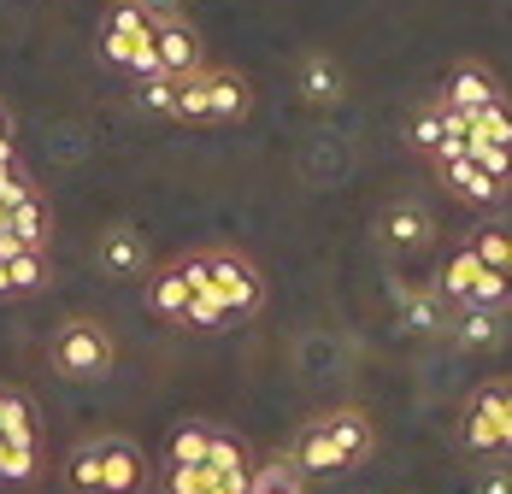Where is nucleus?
Masks as SVG:
<instances>
[{
    "instance_id": "10",
    "label": "nucleus",
    "mask_w": 512,
    "mask_h": 494,
    "mask_svg": "<svg viewBox=\"0 0 512 494\" xmlns=\"http://www.w3.org/2000/svg\"><path fill=\"white\" fill-rule=\"evenodd\" d=\"M101 265L112 277H142L148 271V242L136 230H106L101 236Z\"/></svg>"
},
{
    "instance_id": "3",
    "label": "nucleus",
    "mask_w": 512,
    "mask_h": 494,
    "mask_svg": "<svg viewBox=\"0 0 512 494\" xmlns=\"http://www.w3.org/2000/svg\"><path fill=\"white\" fill-rule=\"evenodd\" d=\"M148 489V459L142 447L101 436V494H142Z\"/></svg>"
},
{
    "instance_id": "38",
    "label": "nucleus",
    "mask_w": 512,
    "mask_h": 494,
    "mask_svg": "<svg viewBox=\"0 0 512 494\" xmlns=\"http://www.w3.org/2000/svg\"><path fill=\"white\" fill-rule=\"evenodd\" d=\"M430 159H436V165H448V159H465V136H442V142L430 148Z\"/></svg>"
},
{
    "instance_id": "11",
    "label": "nucleus",
    "mask_w": 512,
    "mask_h": 494,
    "mask_svg": "<svg viewBox=\"0 0 512 494\" xmlns=\"http://www.w3.org/2000/svg\"><path fill=\"white\" fill-rule=\"evenodd\" d=\"M189 277H183V265H165V271H154L148 277V306H154L159 318H177L183 324V306H189Z\"/></svg>"
},
{
    "instance_id": "35",
    "label": "nucleus",
    "mask_w": 512,
    "mask_h": 494,
    "mask_svg": "<svg viewBox=\"0 0 512 494\" xmlns=\"http://www.w3.org/2000/svg\"><path fill=\"white\" fill-rule=\"evenodd\" d=\"M30 195V183H24V171L12 165V159H0V206H12V200Z\"/></svg>"
},
{
    "instance_id": "36",
    "label": "nucleus",
    "mask_w": 512,
    "mask_h": 494,
    "mask_svg": "<svg viewBox=\"0 0 512 494\" xmlns=\"http://www.w3.org/2000/svg\"><path fill=\"white\" fill-rule=\"evenodd\" d=\"M407 324H412V330H442V324H436V300L412 295L407 300Z\"/></svg>"
},
{
    "instance_id": "1",
    "label": "nucleus",
    "mask_w": 512,
    "mask_h": 494,
    "mask_svg": "<svg viewBox=\"0 0 512 494\" xmlns=\"http://www.w3.org/2000/svg\"><path fill=\"white\" fill-rule=\"evenodd\" d=\"M53 371L59 377H106L112 371V336L95 318H71L53 336Z\"/></svg>"
},
{
    "instance_id": "23",
    "label": "nucleus",
    "mask_w": 512,
    "mask_h": 494,
    "mask_svg": "<svg viewBox=\"0 0 512 494\" xmlns=\"http://www.w3.org/2000/svg\"><path fill=\"white\" fill-rule=\"evenodd\" d=\"M460 342L465 347H495L501 342V312H495V306H465Z\"/></svg>"
},
{
    "instance_id": "33",
    "label": "nucleus",
    "mask_w": 512,
    "mask_h": 494,
    "mask_svg": "<svg viewBox=\"0 0 512 494\" xmlns=\"http://www.w3.org/2000/svg\"><path fill=\"white\" fill-rule=\"evenodd\" d=\"M142 106L148 112H171L177 106V77H165V71L159 77H142Z\"/></svg>"
},
{
    "instance_id": "26",
    "label": "nucleus",
    "mask_w": 512,
    "mask_h": 494,
    "mask_svg": "<svg viewBox=\"0 0 512 494\" xmlns=\"http://www.w3.org/2000/svg\"><path fill=\"white\" fill-rule=\"evenodd\" d=\"M483 265H477V253H471V242L465 247H454V259L442 265V295H454V300H465V289H471V277H477Z\"/></svg>"
},
{
    "instance_id": "31",
    "label": "nucleus",
    "mask_w": 512,
    "mask_h": 494,
    "mask_svg": "<svg viewBox=\"0 0 512 494\" xmlns=\"http://www.w3.org/2000/svg\"><path fill=\"white\" fill-rule=\"evenodd\" d=\"M507 300V271H477L471 289H465V306H501Z\"/></svg>"
},
{
    "instance_id": "17",
    "label": "nucleus",
    "mask_w": 512,
    "mask_h": 494,
    "mask_svg": "<svg viewBox=\"0 0 512 494\" xmlns=\"http://www.w3.org/2000/svg\"><path fill=\"white\" fill-rule=\"evenodd\" d=\"M301 89H307L312 106H330V100H342V71L330 59H307L301 65Z\"/></svg>"
},
{
    "instance_id": "9",
    "label": "nucleus",
    "mask_w": 512,
    "mask_h": 494,
    "mask_svg": "<svg viewBox=\"0 0 512 494\" xmlns=\"http://www.w3.org/2000/svg\"><path fill=\"white\" fill-rule=\"evenodd\" d=\"M442 183H448V189H454L460 200H471V206H495V200L507 195V183L483 177V171L471 165V153H465V159H448V165H442Z\"/></svg>"
},
{
    "instance_id": "32",
    "label": "nucleus",
    "mask_w": 512,
    "mask_h": 494,
    "mask_svg": "<svg viewBox=\"0 0 512 494\" xmlns=\"http://www.w3.org/2000/svg\"><path fill=\"white\" fill-rule=\"evenodd\" d=\"M183 324H195V330H224V324H230V312H224L212 295H189V306H183Z\"/></svg>"
},
{
    "instance_id": "18",
    "label": "nucleus",
    "mask_w": 512,
    "mask_h": 494,
    "mask_svg": "<svg viewBox=\"0 0 512 494\" xmlns=\"http://www.w3.org/2000/svg\"><path fill=\"white\" fill-rule=\"evenodd\" d=\"M206 442H212V430H206V424H177V430H171V442H165V465H201Z\"/></svg>"
},
{
    "instance_id": "27",
    "label": "nucleus",
    "mask_w": 512,
    "mask_h": 494,
    "mask_svg": "<svg viewBox=\"0 0 512 494\" xmlns=\"http://www.w3.org/2000/svg\"><path fill=\"white\" fill-rule=\"evenodd\" d=\"M212 489V465H165L159 494H206Z\"/></svg>"
},
{
    "instance_id": "22",
    "label": "nucleus",
    "mask_w": 512,
    "mask_h": 494,
    "mask_svg": "<svg viewBox=\"0 0 512 494\" xmlns=\"http://www.w3.org/2000/svg\"><path fill=\"white\" fill-rule=\"evenodd\" d=\"M465 153H471V165H477L483 177L512 183V148H501V142H483V136H465Z\"/></svg>"
},
{
    "instance_id": "8",
    "label": "nucleus",
    "mask_w": 512,
    "mask_h": 494,
    "mask_svg": "<svg viewBox=\"0 0 512 494\" xmlns=\"http://www.w3.org/2000/svg\"><path fill=\"white\" fill-rule=\"evenodd\" d=\"M489 100H501V89H495V77H489L483 65H460V71L442 83V106L477 112V106H489Z\"/></svg>"
},
{
    "instance_id": "19",
    "label": "nucleus",
    "mask_w": 512,
    "mask_h": 494,
    "mask_svg": "<svg viewBox=\"0 0 512 494\" xmlns=\"http://www.w3.org/2000/svg\"><path fill=\"white\" fill-rule=\"evenodd\" d=\"M65 483L77 494H101V442H83L65 459Z\"/></svg>"
},
{
    "instance_id": "6",
    "label": "nucleus",
    "mask_w": 512,
    "mask_h": 494,
    "mask_svg": "<svg viewBox=\"0 0 512 494\" xmlns=\"http://www.w3.org/2000/svg\"><path fill=\"white\" fill-rule=\"evenodd\" d=\"M324 430L336 436V453H342V471L348 465H359L371 447H377V430H371V418L365 412H354V406H342V412H330L324 418Z\"/></svg>"
},
{
    "instance_id": "25",
    "label": "nucleus",
    "mask_w": 512,
    "mask_h": 494,
    "mask_svg": "<svg viewBox=\"0 0 512 494\" xmlns=\"http://www.w3.org/2000/svg\"><path fill=\"white\" fill-rule=\"evenodd\" d=\"M36 471H42V447H24V442H6V436H0V477L30 483Z\"/></svg>"
},
{
    "instance_id": "21",
    "label": "nucleus",
    "mask_w": 512,
    "mask_h": 494,
    "mask_svg": "<svg viewBox=\"0 0 512 494\" xmlns=\"http://www.w3.org/2000/svg\"><path fill=\"white\" fill-rule=\"evenodd\" d=\"M471 136L512 148V106H507V100H489V106H477V112H471Z\"/></svg>"
},
{
    "instance_id": "40",
    "label": "nucleus",
    "mask_w": 512,
    "mask_h": 494,
    "mask_svg": "<svg viewBox=\"0 0 512 494\" xmlns=\"http://www.w3.org/2000/svg\"><path fill=\"white\" fill-rule=\"evenodd\" d=\"M136 6H142L148 18H165V12H171V0H136Z\"/></svg>"
},
{
    "instance_id": "20",
    "label": "nucleus",
    "mask_w": 512,
    "mask_h": 494,
    "mask_svg": "<svg viewBox=\"0 0 512 494\" xmlns=\"http://www.w3.org/2000/svg\"><path fill=\"white\" fill-rule=\"evenodd\" d=\"M471 253H477V265H483V271H507V259H512V230H507V224H489V230H477V236H471Z\"/></svg>"
},
{
    "instance_id": "41",
    "label": "nucleus",
    "mask_w": 512,
    "mask_h": 494,
    "mask_svg": "<svg viewBox=\"0 0 512 494\" xmlns=\"http://www.w3.org/2000/svg\"><path fill=\"white\" fill-rule=\"evenodd\" d=\"M0 295H12V283H6V259H0Z\"/></svg>"
},
{
    "instance_id": "24",
    "label": "nucleus",
    "mask_w": 512,
    "mask_h": 494,
    "mask_svg": "<svg viewBox=\"0 0 512 494\" xmlns=\"http://www.w3.org/2000/svg\"><path fill=\"white\" fill-rule=\"evenodd\" d=\"M248 494H307V489H301V471L289 459H277V465H259L248 477Z\"/></svg>"
},
{
    "instance_id": "42",
    "label": "nucleus",
    "mask_w": 512,
    "mask_h": 494,
    "mask_svg": "<svg viewBox=\"0 0 512 494\" xmlns=\"http://www.w3.org/2000/svg\"><path fill=\"white\" fill-rule=\"evenodd\" d=\"M0 142H12V124H6V112H0Z\"/></svg>"
},
{
    "instance_id": "28",
    "label": "nucleus",
    "mask_w": 512,
    "mask_h": 494,
    "mask_svg": "<svg viewBox=\"0 0 512 494\" xmlns=\"http://www.w3.org/2000/svg\"><path fill=\"white\" fill-rule=\"evenodd\" d=\"M106 30H118V36H130V42H154V18L136 6V0H124V6H112V18H106Z\"/></svg>"
},
{
    "instance_id": "12",
    "label": "nucleus",
    "mask_w": 512,
    "mask_h": 494,
    "mask_svg": "<svg viewBox=\"0 0 512 494\" xmlns=\"http://www.w3.org/2000/svg\"><path fill=\"white\" fill-rule=\"evenodd\" d=\"M0 436L24 447H42V430H36V406L18 395V389H0Z\"/></svg>"
},
{
    "instance_id": "13",
    "label": "nucleus",
    "mask_w": 512,
    "mask_h": 494,
    "mask_svg": "<svg viewBox=\"0 0 512 494\" xmlns=\"http://www.w3.org/2000/svg\"><path fill=\"white\" fill-rule=\"evenodd\" d=\"M6 230L24 247H48V206H42V195L12 200V206H6Z\"/></svg>"
},
{
    "instance_id": "7",
    "label": "nucleus",
    "mask_w": 512,
    "mask_h": 494,
    "mask_svg": "<svg viewBox=\"0 0 512 494\" xmlns=\"http://www.w3.org/2000/svg\"><path fill=\"white\" fill-rule=\"evenodd\" d=\"M436 236V224H430V212L418 206V200H395V206H383V242L395 247H418Z\"/></svg>"
},
{
    "instance_id": "16",
    "label": "nucleus",
    "mask_w": 512,
    "mask_h": 494,
    "mask_svg": "<svg viewBox=\"0 0 512 494\" xmlns=\"http://www.w3.org/2000/svg\"><path fill=\"white\" fill-rule=\"evenodd\" d=\"M465 447H477V453H507V424H501V412L465 406Z\"/></svg>"
},
{
    "instance_id": "15",
    "label": "nucleus",
    "mask_w": 512,
    "mask_h": 494,
    "mask_svg": "<svg viewBox=\"0 0 512 494\" xmlns=\"http://www.w3.org/2000/svg\"><path fill=\"white\" fill-rule=\"evenodd\" d=\"M206 100H212V118H242L248 112V83L230 77V71H206Z\"/></svg>"
},
{
    "instance_id": "4",
    "label": "nucleus",
    "mask_w": 512,
    "mask_h": 494,
    "mask_svg": "<svg viewBox=\"0 0 512 494\" xmlns=\"http://www.w3.org/2000/svg\"><path fill=\"white\" fill-rule=\"evenodd\" d=\"M289 465H295L301 477H324V471H342V453H336V436L324 430V418H312L307 430L295 436V453H289Z\"/></svg>"
},
{
    "instance_id": "30",
    "label": "nucleus",
    "mask_w": 512,
    "mask_h": 494,
    "mask_svg": "<svg viewBox=\"0 0 512 494\" xmlns=\"http://www.w3.org/2000/svg\"><path fill=\"white\" fill-rule=\"evenodd\" d=\"M201 465H212V471H242V465H248V453H242V442H236V436L212 430V442H206V459H201Z\"/></svg>"
},
{
    "instance_id": "29",
    "label": "nucleus",
    "mask_w": 512,
    "mask_h": 494,
    "mask_svg": "<svg viewBox=\"0 0 512 494\" xmlns=\"http://www.w3.org/2000/svg\"><path fill=\"white\" fill-rule=\"evenodd\" d=\"M171 112H183V118H212V100H206V71L177 77V106H171Z\"/></svg>"
},
{
    "instance_id": "2",
    "label": "nucleus",
    "mask_w": 512,
    "mask_h": 494,
    "mask_svg": "<svg viewBox=\"0 0 512 494\" xmlns=\"http://www.w3.org/2000/svg\"><path fill=\"white\" fill-rule=\"evenodd\" d=\"M230 318H254L259 300H265V283H259V271L242 259V253H206V289Z\"/></svg>"
},
{
    "instance_id": "37",
    "label": "nucleus",
    "mask_w": 512,
    "mask_h": 494,
    "mask_svg": "<svg viewBox=\"0 0 512 494\" xmlns=\"http://www.w3.org/2000/svg\"><path fill=\"white\" fill-rule=\"evenodd\" d=\"M101 53L112 59V65H130V53H136V42H130V36H118V30H106V36H101Z\"/></svg>"
},
{
    "instance_id": "5",
    "label": "nucleus",
    "mask_w": 512,
    "mask_h": 494,
    "mask_svg": "<svg viewBox=\"0 0 512 494\" xmlns=\"http://www.w3.org/2000/svg\"><path fill=\"white\" fill-rule=\"evenodd\" d=\"M154 53H159V71H165V77L201 71V42H195V30H183V24H154Z\"/></svg>"
},
{
    "instance_id": "39",
    "label": "nucleus",
    "mask_w": 512,
    "mask_h": 494,
    "mask_svg": "<svg viewBox=\"0 0 512 494\" xmlns=\"http://www.w3.org/2000/svg\"><path fill=\"white\" fill-rule=\"evenodd\" d=\"M477 494H512V477L507 471H483L477 477Z\"/></svg>"
},
{
    "instance_id": "14",
    "label": "nucleus",
    "mask_w": 512,
    "mask_h": 494,
    "mask_svg": "<svg viewBox=\"0 0 512 494\" xmlns=\"http://www.w3.org/2000/svg\"><path fill=\"white\" fill-rule=\"evenodd\" d=\"M6 283H12V295L42 289V283H48V259H42V247H12V253H6Z\"/></svg>"
},
{
    "instance_id": "34",
    "label": "nucleus",
    "mask_w": 512,
    "mask_h": 494,
    "mask_svg": "<svg viewBox=\"0 0 512 494\" xmlns=\"http://www.w3.org/2000/svg\"><path fill=\"white\" fill-rule=\"evenodd\" d=\"M407 136H412V148H424V153H430L436 142H442V118H436V112H418Z\"/></svg>"
}]
</instances>
